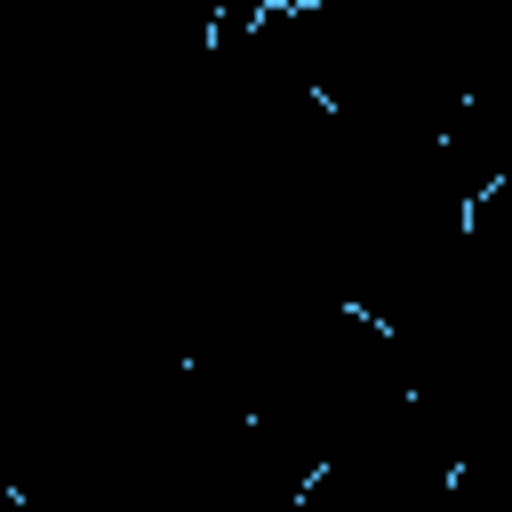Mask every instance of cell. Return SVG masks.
I'll list each match as a JSON object with an SVG mask.
<instances>
[{
  "mask_svg": "<svg viewBox=\"0 0 512 512\" xmlns=\"http://www.w3.org/2000/svg\"><path fill=\"white\" fill-rule=\"evenodd\" d=\"M488 192H504V176H488L480 192H464V208H456V232H472V224H480V208H488Z\"/></svg>",
  "mask_w": 512,
  "mask_h": 512,
  "instance_id": "1",
  "label": "cell"
}]
</instances>
